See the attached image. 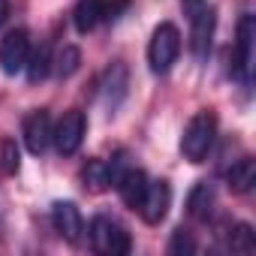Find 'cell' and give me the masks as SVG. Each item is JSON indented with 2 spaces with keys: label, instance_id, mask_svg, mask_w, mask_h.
Segmentation results:
<instances>
[{
  "label": "cell",
  "instance_id": "9c48e42d",
  "mask_svg": "<svg viewBox=\"0 0 256 256\" xmlns=\"http://www.w3.org/2000/svg\"><path fill=\"white\" fill-rule=\"evenodd\" d=\"M169 208H172V187H169V181H148V190H145V196H142V202L136 208L142 214V220L148 226H160L166 220Z\"/></svg>",
  "mask_w": 256,
  "mask_h": 256
},
{
  "label": "cell",
  "instance_id": "2e32d148",
  "mask_svg": "<svg viewBox=\"0 0 256 256\" xmlns=\"http://www.w3.org/2000/svg\"><path fill=\"white\" fill-rule=\"evenodd\" d=\"M214 190H211V184L208 181H202V184H196L193 190H190V196H187V214L193 217V220H208L211 214H214Z\"/></svg>",
  "mask_w": 256,
  "mask_h": 256
},
{
  "label": "cell",
  "instance_id": "7a4b0ae2",
  "mask_svg": "<svg viewBox=\"0 0 256 256\" xmlns=\"http://www.w3.org/2000/svg\"><path fill=\"white\" fill-rule=\"evenodd\" d=\"M181 54V34L172 22H163L154 34H151V42H148V64H151V72L154 76H166L175 60Z\"/></svg>",
  "mask_w": 256,
  "mask_h": 256
},
{
  "label": "cell",
  "instance_id": "ba28073f",
  "mask_svg": "<svg viewBox=\"0 0 256 256\" xmlns=\"http://www.w3.org/2000/svg\"><path fill=\"white\" fill-rule=\"evenodd\" d=\"M214 24L217 16L208 4H202L199 10L190 12V52L196 60H205L211 54V40H214Z\"/></svg>",
  "mask_w": 256,
  "mask_h": 256
},
{
  "label": "cell",
  "instance_id": "5b68a950",
  "mask_svg": "<svg viewBox=\"0 0 256 256\" xmlns=\"http://www.w3.org/2000/svg\"><path fill=\"white\" fill-rule=\"evenodd\" d=\"M253 66H256V22L253 16H241L238 22V40H235V78L250 88L253 84Z\"/></svg>",
  "mask_w": 256,
  "mask_h": 256
},
{
  "label": "cell",
  "instance_id": "3957f363",
  "mask_svg": "<svg viewBox=\"0 0 256 256\" xmlns=\"http://www.w3.org/2000/svg\"><path fill=\"white\" fill-rule=\"evenodd\" d=\"M90 247L102 256H126L133 250V241H130V232H126L120 223H114L112 217H94L90 220Z\"/></svg>",
  "mask_w": 256,
  "mask_h": 256
},
{
  "label": "cell",
  "instance_id": "30bf717a",
  "mask_svg": "<svg viewBox=\"0 0 256 256\" xmlns=\"http://www.w3.org/2000/svg\"><path fill=\"white\" fill-rule=\"evenodd\" d=\"M52 133H54V126H52V114L46 108H36L30 114H24V124H22V136H24V145L30 154H46L48 145H52Z\"/></svg>",
  "mask_w": 256,
  "mask_h": 256
},
{
  "label": "cell",
  "instance_id": "9a60e30c",
  "mask_svg": "<svg viewBox=\"0 0 256 256\" xmlns=\"http://www.w3.org/2000/svg\"><path fill=\"white\" fill-rule=\"evenodd\" d=\"M226 184L232 193H247L256 184V160L241 157L238 163H232V169H226Z\"/></svg>",
  "mask_w": 256,
  "mask_h": 256
},
{
  "label": "cell",
  "instance_id": "277c9868",
  "mask_svg": "<svg viewBox=\"0 0 256 256\" xmlns=\"http://www.w3.org/2000/svg\"><path fill=\"white\" fill-rule=\"evenodd\" d=\"M133 0H78V6L72 12L76 30L78 34H90L106 22H114Z\"/></svg>",
  "mask_w": 256,
  "mask_h": 256
},
{
  "label": "cell",
  "instance_id": "8fae6325",
  "mask_svg": "<svg viewBox=\"0 0 256 256\" xmlns=\"http://www.w3.org/2000/svg\"><path fill=\"white\" fill-rule=\"evenodd\" d=\"M52 223H54V232L64 241L82 244V238H84V220H82V211L76 208V202H54L52 205Z\"/></svg>",
  "mask_w": 256,
  "mask_h": 256
},
{
  "label": "cell",
  "instance_id": "d6986e66",
  "mask_svg": "<svg viewBox=\"0 0 256 256\" xmlns=\"http://www.w3.org/2000/svg\"><path fill=\"white\" fill-rule=\"evenodd\" d=\"M78 64H82V52H78L76 46H64V52H60L58 58H52V66L58 70V76H60V78L76 76Z\"/></svg>",
  "mask_w": 256,
  "mask_h": 256
},
{
  "label": "cell",
  "instance_id": "603a6c76",
  "mask_svg": "<svg viewBox=\"0 0 256 256\" xmlns=\"http://www.w3.org/2000/svg\"><path fill=\"white\" fill-rule=\"evenodd\" d=\"M205 4V0H184V6H187V12H193V10H199Z\"/></svg>",
  "mask_w": 256,
  "mask_h": 256
},
{
  "label": "cell",
  "instance_id": "44dd1931",
  "mask_svg": "<svg viewBox=\"0 0 256 256\" xmlns=\"http://www.w3.org/2000/svg\"><path fill=\"white\" fill-rule=\"evenodd\" d=\"M169 253H172V256H184V253H196V241L190 238V232H184V229H178V232L172 235V241H169Z\"/></svg>",
  "mask_w": 256,
  "mask_h": 256
},
{
  "label": "cell",
  "instance_id": "ffe728a7",
  "mask_svg": "<svg viewBox=\"0 0 256 256\" xmlns=\"http://www.w3.org/2000/svg\"><path fill=\"white\" fill-rule=\"evenodd\" d=\"M22 166V157H18V145L12 139H4L0 142V169H4L6 175H16Z\"/></svg>",
  "mask_w": 256,
  "mask_h": 256
},
{
  "label": "cell",
  "instance_id": "7402d4cb",
  "mask_svg": "<svg viewBox=\"0 0 256 256\" xmlns=\"http://www.w3.org/2000/svg\"><path fill=\"white\" fill-rule=\"evenodd\" d=\"M10 18V0H0V24Z\"/></svg>",
  "mask_w": 256,
  "mask_h": 256
},
{
  "label": "cell",
  "instance_id": "ac0fdd59",
  "mask_svg": "<svg viewBox=\"0 0 256 256\" xmlns=\"http://www.w3.org/2000/svg\"><path fill=\"white\" fill-rule=\"evenodd\" d=\"M229 250L232 253H253L256 250V235L247 223H235L229 229Z\"/></svg>",
  "mask_w": 256,
  "mask_h": 256
},
{
  "label": "cell",
  "instance_id": "7c38bea8",
  "mask_svg": "<svg viewBox=\"0 0 256 256\" xmlns=\"http://www.w3.org/2000/svg\"><path fill=\"white\" fill-rule=\"evenodd\" d=\"M114 187H118L124 205L136 211L139 202H142V196H145V190H148V175L142 169H124V172H118Z\"/></svg>",
  "mask_w": 256,
  "mask_h": 256
},
{
  "label": "cell",
  "instance_id": "4fadbf2b",
  "mask_svg": "<svg viewBox=\"0 0 256 256\" xmlns=\"http://www.w3.org/2000/svg\"><path fill=\"white\" fill-rule=\"evenodd\" d=\"M126 84H130V78H126V66L124 64H112L108 70H106V76H102V82H100V88H102V102L114 112L118 106H120V100L126 96Z\"/></svg>",
  "mask_w": 256,
  "mask_h": 256
},
{
  "label": "cell",
  "instance_id": "e0dca14e",
  "mask_svg": "<svg viewBox=\"0 0 256 256\" xmlns=\"http://www.w3.org/2000/svg\"><path fill=\"white\" fill-rule=\"evenodd\" d=\"M28 78L36 84V82H42L48 72H52V48L48 46H40L36 52H30V58H28Z\"/></svg>",
  "mask_w": 256,
  "mask_h": 256
},
{
  "label": "cell",
  "instance_id": "5bb4252c",
  "mask_svg": "<svg viewBox=\"0 0 256 256\" xmlns=\"http://www.w3.org/2000/svg\"><path fill=\"white\" fill-rule=\"evenodd\" d=\"M118 178V166L108 163V160H88L84 169H82V184L90 190V193H102L114 184Z\"/></svg>",
  "mask_w": 256,
  "mask_h": 256
},
{
  "label": "cell",
  "instance_id": "52a82bcc",
  "mask_svg": "<svg viewBox=\"0 0 256 256\" xmlns=\"http://www.w3.org/2000/svg\"><path fill=\"white\" fill-rule=\"evenodd\" d=\"M28 58H30V34L24 28L10 30L4 40H0V70H4L6 76L24 72Z\"/></svg>",
  "mask_w": 256,
  "mask_h": 256
},
{
  "label": "cell",
  "instance_id": "8992f818",
  "mask_svg": "<svg viewBox=\"0 0 256 256\" xmlns=\"http://www.w3.org/2000/svg\"><path fill=\"white\" fill-rule=\"evenodd\" d=\"M84 133H88V118H84V112L72 108V112H66V114L58 120L54 133H52V142H54V148H58L64 157H72V154L82 148Z\"/></svg>",
  "mask_w": 256,
  "mask_h": 256
},
{
  "label": "cell",
  "instance_id": "6da1fadb",
  "mask_svg": "<svg viewBox=\"0 0 256 256\" xmlns=\"http://www.w3.org/2000/svg\"><path fill=\"white\" fill-rule=\"evenodd\" d=\"M214 142H217V114L214 112H196L181 133V157L190 163H205Z\"/></svg>",
  "mask_w": 256,
  "mask_h": 256
}]
</instances>
